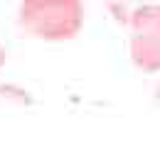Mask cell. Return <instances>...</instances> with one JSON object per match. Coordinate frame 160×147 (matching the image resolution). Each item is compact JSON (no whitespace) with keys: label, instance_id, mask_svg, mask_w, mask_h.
I'll use <instances>...</instances> for the list:
<instances>
[{"label":"cell","instance_id":"1","mask_svg":"<svg viewBox=\"0 0 160 147\" xmlns=\"http://www.w3.org/2000/svg\"><path fill=\"white\" fill-rule=\"evenodd\" d=\"M84 0H20L18 27L42 42H69L84 30Z\"/></svg>","mask_w":160,"mask_h":147},{"label":"cell","instance_id":"2","mask_svg":"<svg viewBox=\"0 0 160 147\" xmlns=\"http://www.w3.org/2000/svg\"><path fill=\"white\" fill-rule=\"evenodd\" d=\"M128 30V52L133 66L143 74H160V5L150 2L136 10Z\"/></svg>","mask_w":160,"mask_h":147},{"label":"cell","instance_id":"3","mask_svg":"<svg viewBox=\"0 0 160 147\" xmlns=\"http://www.w3.org/2000/svg\"><path fill=\"white\" fill-rule=\"evenodd\" d=\"M101 2H103V7L108 10V15L118 22V25L128 27V22H131V17H133V12L140 10L143 5H150L153 0H101Z\"/></svg>","mask_w":160,"mask_h":147},{"label":"cell","instance_id":"4","mask_svg":"<svg viewBox=\"0 0 160 147\" xmlns=\"http://www.w3.org/2000/svg\"><path fill=\"white\" fill-rule=\"evenodd\" d=\"M35 103L32 93L18 84H0V108H27Z\"/></svg>","mask_w":160,"mask_h":147},{"label":"cell","instance_id":"5","mask_svg":"<svg viewBox=\"0 0 160 147\" xmlns=\"http://www.w3.org/2000/svg\"><path fill=\"white\" fill-rule=\"evenodd\" d=\"M5 62H8V52H5V47H2V42H0V71H2Z\"/></svg>","mask_w":160,"mask_h":147},{"label":"cell","instance_id":"6","mask_svg":"<svg viewBox=\"0 0 160 147\" xmlns=\"http://www.w3.org/2000/svg\"><path fill=\"white\" fill-rule=\"evenodd\" d=\"M155 101H160V84H158V88H155Z\"/></svg>","mask_w":160,"mask_h":147}]
</instances>
